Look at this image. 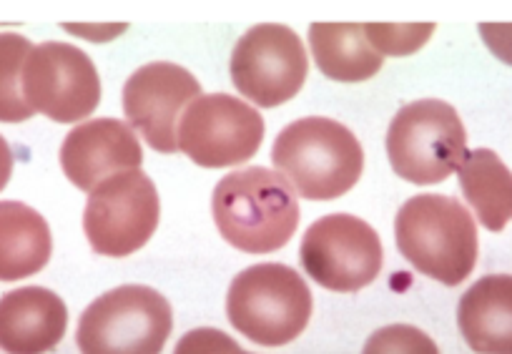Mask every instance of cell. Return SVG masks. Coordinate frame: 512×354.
I'll list each match as a JSON object with an SVG mask.
<instances>
[{"mask_svg":"<svg viewBox=\"0 0 512 354\" xmlns=\"http://www.w3.org/2000/svg\"><path fill=\"white\" fill-rule=\"evenodd\" d=\"M395 244L422 277L457 287L480 259V234L472 211L447 194H417L395 216Z\"/></svg>","mask_w":512,"mask_h":354,"instance_id":"6da1fadb","label":"cell"},{"mask_svg":"<svg viewBox=\"0 0 512 354\" xmlns=\"http://www.w3.org/2000/svg\"><path fill=\"white\" fill-rule=\"evenodd\" d=\"M211 216L229 247L244 254H272L297 234L299 196L279 171L246 166L216 184Z\"/></svg>","mask_w":512,"mask_h":354,"instance_id":"7a4b0ae2","label":"cell"},{"mask_svg":"<svg viewBox=\"0 0 512 354\" xmlns=\"http://www.w3.org/2000/svg\"><path fill=\"white\" fill-rule=\"evenodd\" d=\"M272 164L299 199L334 201L362 179L364 149L357 134L334 118L304 116L279 131Z\"/></svg>","mask_w":512,"mask_h":354,"instance_id":"3957f363","label":"cell"},{"mask_svg":"<svg viewBox=\"0 0 512 354\" xmlns=\"http://www.w3.org/2000/svg\"><path fill=\"white\" fill-rule=\"evenodd\" d=\"M312 314V289L287 264H251L231 279L226 292V319L259 347L292 344L307 329Z\"/></svg>","mask_w":512,"mask_h":354,"instance_id":"277c9868","label":"cell"},{"mask_svg":"<svg viewBox=\"0 0 512 354\" xmlns=\"http://www.w3.org/2000/svg\"><path fill=\"white\" fill-rule=\"evenodd\" d=\"M384 149L400 179L435 186L457 174L470 146L465 124L452 103L420 98L392 116Z\"/></svg>","mask_w":512,"mask_h":354,"instance_id":"5b68a950","label":"cell"},{"mask_svg":"<svg viewBox=\"0 0 512 354\" xmlns=\"http://www.w3.org/2000/svg\"><path fill=\"white\" fill-rule=\"evenodd\" d=\"M174 332L171 302L146 284H121L93 299L78 317L81 354H161Z\"/></svg>","mask_w":512,"mask_h":354,"instance_id":"8992f818","label":"cell"},{"mask_svg":"<svg viewBox=\"0 0 512 354\" xmlns=\"http://www.w3.org/2000/svg\"><path fill=\"white\" fill-rule=\"evenodd\" d=\"M159 221V189L141 169L103 179L88 191L83 206V234L98 257H131L151 242Z\"/></svg>","mask_w":512,"mask_h":354,"instance_id":"52a82bcc","label":"cell"},{"mask_svg":"<svg viewBox=\"0 0 512 354\" xmlns=\"http://www.w3.org/2000/svg\"><path fill=\"white\" fill-rule=\"evenodd\" d=\"M262 113L231 93H201L176 126V149L201 169L241 166L262 149Z\"/></svg>","mask_w":512,"mask_h":354,"instance_id":"ba28073f","label":"cell"},{"mask_svg":"<svg viewBox=\"0 0 512 354\" xmlns=\"http://www.w3.org/2000/svg\"><path fill=\"white\" fill-rule=\"evenodd\" d=\"M304 274L322 289L354 294L377 282L384 247L377 229L357 214H327L309 224L299 244Z\"/></svg>","mask_w":512,"mask_h":354,"instance_id":"9c48e42d","label":"cell"},{"mask_svg":"<svg viewBox=\"0 0 512 354\" xmlns=\"http://www.w3.org/2000/svg\"><path fill=\"white\" fill-rule=\"evenodd\" d=\"M231 83L254 108H277L302 91L309 73L302 38L282 23H259L236 41Z\"/></svg>","mask_w":512,"mask_h":354,"instance_id":"30bf717a","label":"cell"},{"mask_svg":"<svg viewBox=\"0 0 512 354\" xmlns=\"http://www.w3.org/2000/svg\"><path fill=\"white\" fill-rule=\"evenodd\" d=\"M23 98L56 124H83L101 103V76L86 51L63 41L31 48L23 63Z\"/></svg>","mask_w":512,"mask_h":354,"instance_id":"8fae6325","label":"cell"},{"mask_svg":"<svg viewBox=\"0 0 512 354\" xmlns=\"http://www.w3.org/2000/svg\"><path fill=\"white\" fill-rule=\"evenodd\" d=\"M201 96V83L189 68L151 61L126 78L121 91L126 124L159 154H176L181 113Z\"/></svg>","mask_w":512,"mask_h":354,"instance_id":"7c38bea8","label":"cell"},{"mask_svg":"<svg viewBox=\"0 0 512 354\" xmlns=\"http://www.w3.org/2000/svg\"><path fill=\"white\" fill-rule=\"evenodd\" d=\"M58 161L66 179L88 194L118 171L141 169L144 149L139 134L121 118H88L68 131Z\"/></svg>","mask_w":512,"mask_h":354,"instance_id":"4fadbf2b","label":"cell"},{"mask_svg":"<svg viewBox=\"0 0 512 354\" xmlns=\"http://www.w3.org/2000/svg\"><path fill=\"white\" fill-rule=\"evenodd\" d=\"M68 329V307L48 287L26 284L0 297V352L48 354Z\"/></svg>","mask_w":512,"mask_h":354,"instance_id":"5bb4252c","label":"cell"},{"mask_svg":"<svg viewBox=\"0 0 512 354\" xmlns=\"http://www.w3.org/2000/svg\"><path fill=\"white\" fill-rule=\"evenodd\" d=\"M457 329L475 354H512V274H485L457 302Z\"/></svg>","mask_w":512,"mask_h":354,"instance_id":"9a60e30c","label":"cell"},{"mask_svg":"<svg viewBox=\"0 0 512 354\" xmlns=\"http://www.w3.org/2000/svg\"><path fill=\"white\" fill-rule=\"evenodd\" d=\"M53 257L46 216L26 201L0 199V282L13 284L43 272Z\"/></svg>","mask_w":512,"mask_h":354,"instance_id":"2e32d148","label":"cell"},{"mask_svg":"<svg viewBox=\"0 0 512 354\" xmlns=\"http://www.w3.org/2000/svg\"><path fill=\"white\" fill-rule=\"evenodd\" d=\"M457 181L477 226L500 234L512 224V169L497 151L487 146L467 151Z\"/></svg>","mask_w":512,"mask_h":354,"instance_id":"e0dca14e","label":"cell"},{"mask_svg":"<svg viewBox=\"0 0 512 354\" xmlns=\"http://www.w3.org/2000/svg\"><path fill=\"white\" fill-rule=\"evenodd\" d=\"M309 53L319 71L337 83H362L382 71L384 58L369 46L364 23H312Z\"/></svg>","mask_w":512,"mask_h":354,"instance_id":"ac0fdd59","label":"cell"},{"mask_svg":"<svg viewBox=\"0 0 512 354\" xmlns=\"http://www.w3.org/2000/svg\"><path fill=\"white\" fill-rule=\"evenodd\" d=\"M33 43L23 33H0V124H23L36 113L23 98V63Z\"/></svg>","mask_w":512,"mask_h":354,"instance_id":"d6986e66","label":"cell"},{"mask_svg":"<svg viewBox=\"0 0 512 354\" xmlns=\"http://www.w3.org/2000/svg\"><path fill=\"white\" fill-rule=\"evenodd\" d=\"M435 31V23H364L369 46L382 58H405L422 51Z\"/></svg>","mask_w":512,"mask_h":354,"instance_id":"ffe728a7","label":"cell"},{"mask_svg":"<svg viewBox=\"0 0 512 354\" xmlns=\"http://www.w3.org/2000/svg\"><path fill=\"white\" fill-rule=\"evenodd\" d=\"M362 354H440V347L415 324H387L369 334Z\"/></svg>","mask_w":512,"mask_h":354,"instance_id":"44dd1931","label":"cell"},{"mask_svg":"<svg viewBox=\"0 0 512 354\" xmlns=\"http://www.w3.org/2000/svg\"><path fill=\"white\" fill-rule=\"evenodd\" d=\"M239 347L231 334L221 332L216 327H196L189 329L184 337L176 342L174 354H226Z\"/></svg>","mask_w":512,"mask_h":354,"instance_id":"7402d4cb","label":"cell"},{"mask_svg":"<svg viewBox=\"0 0 512 354\" xmlns=\"http://www.w3.org/2000/svg\"><path fill=\"white\" fill-rule=\"evenodd\" d=\"M482 43L500 63L512 68V23H480Z\"/></svg>","mask_w":512,"mask_h":354,"instance_id":"603a6c76","label":"cell"},{"mask_svg":"<svg viewBox=\"0 0 512 354\" xmlns=\"http://www.w3.org/2000/svg\"><path fill=\"white\" fill-rule=\"evenodd\" d=\"M63 31L88 43H111L128 31V23H63Z\"/></svg>","mask_w":512,"mask_h":354,"instance_id":"cb8c5ba5","label":"cell"},{"mask_svg":"<svg viewBox=\"0 0 512 354\" xmlns=\"http://www.w3.org/2000/svg\"><path fill=\"white\" fill-rule=\"evenodd\" d=\"M13 166H16V156H13V149L6 141V136L0 134V191L6 189L8 181H11Z\"/></svg>","mask_w":512,"mask_h":354,"instance_id":"d4e9b609","label":"cell"},{"mask_svg":"<svg viewBox=\"0 0 512 354\" xmlns=\"http://www.w3.org/2000/svg\"><path fill=\"white\" fill-rule=\"evenodd\" d=\"M226 354H251V352H246V349H241V347H236L234 352H226Z\"/></svg>","mask_w":512,"mask_h":354,"instance_id":"484cf974","label":"cell"}]
</instances>
